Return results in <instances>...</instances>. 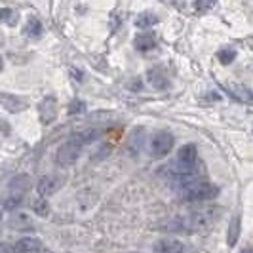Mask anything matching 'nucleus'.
I'll return each instance as SVG.
<instances>
[{"label": "nucleus", "instance_id": "1", "mask_svg": "<svg viewBox=\"0 0 253 253\" xmlns=\"http://www.w3.org/2000/svg\"><path fill=\"white\" fill-rule=\"evenodd\" d=\"M217 210H200L190 211L187 215L171 217L164 223H160L156 230L164 232H181V234H192V232H208L215 225Z\"/></svg>", "mask_w": 253, "mask_h": 253}, {"label": "nucleus", "instance_id": "2", "mask_svg": "<svg viewBox=\"0 0 253 253\" xmlns=\"http://www.w3.org/2000/svg\"><path fill=\"white\" fill-rule=\"evenodd\" d=\"M217 194H219V187L206 179H198L187 185L185 189H181V196L185 202H206V200H213Z\"/></svg>", "mask_w": 253, "mask_h": 253}, {"label": "nucleus", "instance_id": "3", "mask_svg": "<svg viewBox=\"0 0 253 253\" xmlns=\"http://www.w3.org/2000/svg\"><path fill=\"white\" fill-rule=\"evenodd\" d=\"M82 143L76 139L75 135L71 137V139H67L57 149V152H55V162H57V166H61V168H69V166H73L78 160V156H80V152H82Z\"/></svg>", "mask_w": 253, "mask_h": 253}, {"label": "nucleus", "instance_id": "4", "mask_svg": "<svg viewBox=\"0 0 253 253\" xmlns=\"http://www.w3.org/2000/svg\"><path fill=\"white\" fill-rule=\"evenodd\" d=\"M175 145V137L169 131H156L151 137V156L152 158H164L166 154H169Z\"/></svg>", "mask_w": 253, "mask_h": 253}, {"label": "nucleus", "instance_id": "5", "mask_svg": "<svg viewBox=\"0 0 253 253\" xmlns=\"http://www.w3.org/2000/svg\"><path fill=\"white\" fill-rule=\"evenodd\" d=\"M38 116H40V122L44 124V126H48L51 124L53 120H55V116H57V101H55V97H44L40 105H38Z\"/></svg>", "mask_w": 253, "mask_h": 253}, {"label": "nucleus", "instance_id": "6", "mask_svg": "<svg viewBox=\"0 0 253 253\" xmlns=\"http://www.w3.org/2000/svg\"><path fill=\"white\" fill-rule=\"evenodd\" d=\"M0 105L8 111V113H21L29 107V101L25 97H19V95H13V93H0Z\"/></svg>", "mask_w": 253, "mask_h": 253}, {"label": "nucleus", "instance_id": "7", "mask_svg": "<svg viewBox=\"0 0 253 253\" xmlns=\"http://www.w3.org/2000/svg\"><path fill=\"white\" fill-rule=\"evenodd\" d=\"M154 253H185V244L177 238H162L152 246Z\"/></svg>", "mask_w": 253, "mask_h": 253}, {"label": "nucleus", "instance_id": "8", "mask_svg": "<svg viewBox=\"0 0 253 253\" xmlns=\"http://www.w3.org/2000/svg\"><path fill=\"white\" fill-rule=\"evenodd\" d=\"M8 227L12 230H17V232H25V230H35V225H33V219L27 215V213H21V211H15L10 215L8 219Z\"/></svg>", "mask_w": 253, "mask_h": 253}, {"label": "nucleus", "instance_id": "9", "mask_svg": "<svg viewBox=\"0 0 253 253\" xmlns=\"http://www.w3.org/2000/svg\"><path fill=\"white\" fill-rule=\"evenodd\" d=\"M147 78H149V82H151L152 88H156V89H168L169 86H171L169 76L166 75V71H162L160 67L151 69V71L147 73Z\"/></svg>", "mask_w": 253, "mask_h": 253}, {"label": "nucleus", "instance_id": "10", "mask_svg": "<svg viewBox=\"0 0 253 253\" xmlns=\"http://www.w3.org/2000/svg\"><path fill=\"white\" fill-rule=\"evenodd\" d=\"M156 44H158V37L152 31H143V33H139L137 37L133 38V46H135V50L139 51L152 50Z\"/></svg>", "mask_w": 253, "mask_h": 253}, {"label": "nucleus", "instance_id": "11", "mask_svg": "<svg viewBox=\"0 0 253 253\" xmlns=\"http://www.w3.org/2000/svg\"><path fill=\"white\" fill-rule=\"evenodd\" d=\"M42 248V242L38 238H21L10 248V253H35Z\"/></svg>", "mask_w": 253, "mask_h": 253}, {"label": "nucleus", "instance_id": "12", "mask_svg": "<svg viewBox=\"0 0 253 253\" xmlns=\"http://www.w3.org/2000/svg\"><path fill=\"white\" fill-rule=\"evenodd\" d=\"M57 179L51 177V175H44V177L38 179L37 183V192L40 198H48L51 194H55V190H57Z\"/></svg>", "mask_w": 253, "mask_h": 253}, {"label": "nucleus", "instance_id": "13", "mask_svg": "<svg viewBox=\"0 0 253 253\" xmlns=\"http://www.w3.org/2000/svg\"><path fill=\"white\" fill-rule=\"evenodd\" d=\"M29 189H31V177L25 175V173L13 177L10 181V185H8V190H10V194H13V196H25V192Z\"/></svg>", "mask_w": 253, "mask_h": 253}, {"label": "nucleus", "instance_id": "14", "mask_svg": "<svg viewBox=\"0 0 253 253\" xmlns=\"http://www.w3.org/2000/svg\"><path fill=\"white\" fill-rule=\"evenodd\" d=\"M240 227H242L240 215H234L232 221H230V225H228V236H227V244L230 248H234L238 238H240Z\"/></svg>", "mask_w": 253, "mask_h": 253}, {"label": "nucleus", "instance_id": "15", "mask_svg": "<svg viewBox=\"0 0 253 253\" xmlns=\"http://www.w3.org/2000/svg\"><path fill=\"white\" fill-rule=\"evenodd\" d=\"M42 33H44V27L40 23V19L35 17V15H31L25 23V35L29 38H40Z\"/></svg>", "mask_w": 253, "mask_h": 253}, {"label": "nucleus", "instance_id": "16", "mask_svg": "<svg viewBox=\"0 0 253 253\" xmlns=\"http://www.w3.org/2000/svg\"><path fill=\"white\" fill-rule=\"evenodd\" d=\"M31 206H33V211H35L38 217H48V215H50V204H48V200H46V198H40V196H38V198H35V200H33V204H31Z\"/></svg>", "mask_w": 253, "mask_h": 253}, {"label": "nucleus", "instance_id": "17", "mask_svg": "<svg viewBox=\"0 0 253 253\" xmlns=\"http://www.w3.org/2000/svg\"><path fill=\"white\" fill-rule=\"evenodd\" d=\"M75 137L82 145H89L91 141H95L97 137H99V131L97 129H93V127H88V129H82V131H76L75 133Z\"/></svg>", "mask_w": 253, "mask_h": 253}, {"label": "nucleus", "instance_id": "18", "mask_svg": "<svg viewBox=\"0 0 253 253\" xmlns=\"http://www.w3.org/2000/svg\"><path fill=\"white\" fill-rule=\"evenodd\" d=\"M158 23V17L154 13H139L137 19H135V27L137 29H149V27L156 25Z\"/></svg>", "mask_w": 253, "mask_h": 253}, {"label": "nucleus", "instance_id": "19", "mask_svg": "<svg viewBox=\"0 0 253 253\" xmlns=\"http://www.w3.org/2000/svg\"><path fill=\"white\" fill-rule=\"evenodd\" d=\"M217 59H219L223 65L232 63V61L236 59V50H234L232 46H227V48H223V50L217 51Z\"/></svg>", "mask_w": 253, "mask_h": 253}, {"label": "nucleus", "instance_id": "20", "mask_svg": "<svg viewBox=\"0 0 253 253\" xmlns=\"http://www.w3.org/2000/svg\"><path fill=\"white\" fill-rule=\"evenodd\" d=\"M21 204H23V196H13V194H8V198L4 200L2 208H4L6 211H15Z\"/></svg>", "mask_w": 253, "mask_h": 253}, {"label": "nucleus", "instance_id": "21", "mask_svg": "<svg viewBox=\"0 0 253 253\" xmlns=\"http://www.w3.org/2000/svg\"><path fill=\"white\" fill-rule=\"evenodd\" d=\"M86 111V103L82 99H73L69 103V114H80Z\"/></svg>", "mask_w": 253, "mask_h": 253}, {"label": "nucleus", "instance_id": "22", "mask_svg": "<svg viewBox=\"0 0 253 253\" xmlns=\"http://www.w3.org/2000/svg\"><path fill=\"white\" fill-rule=\"evenodd\" d=\"M6 21V23H15V13L10 8H0V23Z\"/></svg>", "mask_w": 253, "mask_h": 253}, {"label": "nucleus", "instance_id": "23", "mask_svg": "<svg viewBox=\"0 0 253 253\" xmlns=\"http://www.w3.org/2000/svg\"><path fill=\"white\" fill-rule=\"evenodd\" d=\"M71 73H73V75H75V78H76V80H78V82H80V80H82V75H80V71H76V69H73V71H71Z\"/></svg>", "mask_w": 253, "mask_h": 253}, {"label": "nucleus", "instance_id": "24", "mask_svg": "<svg viewBox=\"0 0 253 253\" xmlns=\"http://www.w3.org/2000/svg\"><path fill=\"white\" fill-rule=\"evenodd\" d=\"M240 253H253V250H252V248H246V250H242Z\"/></svg>", "mask_w": 253, "mask_h": 253}, {"label": "nucleus", "instance_id": "25", "mask_svg": "<svg viewBox=\"0 0 253 253\" xmlns=\"http://www.w3.org/2000/svg\"><path fill=\"white\" fill-rule=\"evenodd\" d=\"M2 69H4V59H2V55H0V73H2Z\"/></svg>", "mask_w": 253, "mask_h": 253}]
</instances>
